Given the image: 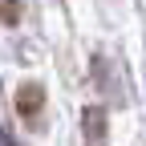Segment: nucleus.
Wrapping results in <instances>:
<instances>
[{
    "instance_id": "3",
    "label": "nucleus",
    "mask_w": 146,
    "mask_h": 146,
    "mask_svg": "<svg viewBox=\"0 0 146 146\" xmlns=\"http://www.w3.org/2000/svg\"><path fill=\"white\" fill-rule=\"evenodd\" d=\"M4 21L16 25V0H4Z\"/></svg>"
},
{
    "instance_id": "1",
    "label": "nucleus",
    "mask_w": 146,
    "mask_h": 146,
    "mask_svg": "<svg viewBox=\"0 0 146 146\" xmlns=\"http://www.w3.org/2000/svg\"><path fill=\"white\" fill-rule=\"evenodd\" d=\"M16 114H21L25 122H33V118L45 114V89L36 81H25L21 89H16Z\"/></svg>"
},
{
    "instance_id": "2",
    "label": "nucleus",
    "mask_w": 146,
    "mask_h": 146,
    "mask_svg": "<svg viewBox=\"0 0 146 146\" xmlns=\"http://www.w3.org/2000/svg\"><path fill=\"white\" fill-rule=\"evenodd\" d=\"M85 146H106V114L85 110Z\"/></svg>"
}]
</instances>
